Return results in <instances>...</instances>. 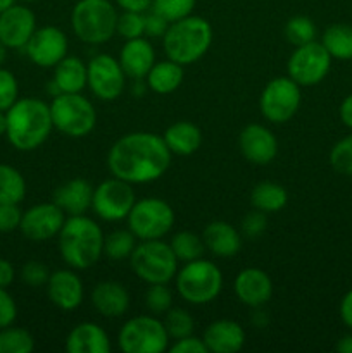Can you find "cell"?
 Instances as JSON below:
<instances>
[{
  "label": "cell",
  "instance_id": "obj_1",
  "mask_svg": "<svg viewBox=\"0 0 352 353\" xmlns=\"http://www.w3.org/2000/svg\"><path fill=\"white\" fill-rule=\"evenodd\" d=\"M164 138L148 131H135L117 138L107 154V168L114 178L131 185L157 181L171 164Z\"/></svg>",
  "mask_w": 352,
  "mask_h": 353
},
{
  "label": "cell",
  "instance_id": "obj_2",
  "mask_svg": "<svg viewBox=\"0 0 352 353\" xmlns=\"http://www.w3.org/2000/svg\"><path fill=\"white\" fill-rule=\"evenodd\" d=\"M104 238L102 228L88 216H68L57 234L59 255L75 271L88 269L104 255Z\"/></svg>",
  "mask_w": 352,
  "mask_h": 353
},
{
  "label": "cell",
  "instance_id": "obj_3",
  "mask_svg": "<svg viewBox=\"0 0 352 353\" xmlns=\"http://www.w3.org/2000/svg\"><path fill=\"white\" fill-rule=\"evenodd\" d=\"M6 116L7 140L21 152H31L41 147L54 128L48 103L33 97L17 99Z\"/></svg>",
  "mask_w": 352,
  "mask_h": 353
},
{
  "label": "cell",
  "instance_id": "obj_4",
  "mask_svg": "<svg viewBox=\"0 0 352 353\" xmlns=\"http://www.w3.org/2000/svg\"><path fill=\"white\" fill-rule=\"evenodd\" d=\"M213 43V26L206 17L190 16L169 23L164 37L162 48L168 59L179 65H190L200 61Z\"/></svg>",
  "mask_w": 352,
  "mask_h": 353
},
{
  "label": "cell",
  "instance_id": "obj_5",
  "mask_svg": "<svg viewBox=\"0 0 352 353\" xmlns=\"http://www.w3.org/2000/svg\"><path fill=\"white\" fill-rule=\"evenodd\" d=\"M117 16L110 0H78L71 10L72 33L83 43H107L116 34Z\"/></svg>",
  "mask_w": 352,
  "mask_h": 353
},
{
  "label": "cell",
  "instance_id": "obj_6",
  "mask_svg": "<svg viewBox=\"0 0 352 353\" xmlns=\"http://www.w3.org/2000/svg\"><path fill=\"white\" fill-rule=\"evenodd\" d=\"M175 278L178 295L192 305H206L214 302L223 290L221 269L214 262L202 257L185 262Z\"/></svg>",
  "mask_w": 352,
  "mask_h": 353
},
{
  "label": "cell",
  "instance_id": "obj_7",
  "mask_svg": "<svg viewBox=\"0 0 352 353\" xmlns=\"http://www.w3.org/2000/svg\"><path fill=\"white\" fill-rule=\"evenodd\" d=\"M135 276L147 285H168L178 272V259L171 245L162 240H144L130 255Z\"/></svg>",
  "mask_w": 352,
  "mask_h": 353
},
{
  "label": "cell",
  "instance_id": "obj_8",
  "mask_svg": "<svg viewBox=\"0 0 352 353\" xmlns=\"http://www.w3.org/2000/svg\"><path fill=\"white\" fill-rule=\"evenodd\" d=\"M52 124L71 138L88 137L97 124V110L81 93H59L48 103Z\"/></svg>",
  "mask_w": 352,
  "mask_h": 353
},
{
  "label": "cell",
  "instance_id": "obj_9",
  "mask_svg": "<svg viewBox=\"0 0 352 353\" xmlns=\"http://www.w3.org/2000/svg\"><path fill=\"white\" fill-rule=\"evenodd\" d=\"M175 210L166 200L147 196L135 202L126 217L128 230L137 240H162L175 226Z\"/></svg>",
  "mask_w": 352,
  "mask_h": 353
},
{
  "label": "cell",
  "instance_id": "obj_10",
  "mask_svg": "<svg viewBox=\"0 0 352 353\" xmlns=\"http://www.w3.org/2000/svg\"><path fill=\"white\" fill-rule=\"evenodd\" d=\"M117 345L124 353H162L169 348V334L154 314L137 316L121 326Z\"/></svg>",
  "mask_w": 352,
  "mask_h": 353
},
{
  "label": "cell",
  "instance_id": "obj_11",
  "mask_svg": "<svg viewBox=\"0 0 352 353\" xmlns=\"http://www.w3.org/2000/svg\"><path fill=\"white\" fill-rule=\"evenodd\" d=\"M300 86L290 76L273 78L259 97L261 114L273 124H283L292 119L300 109Z\"/></svg>",
  "mask_w": 352,
  "mask_h": 353
},
{
  "label": "cell",
  "instance_id": "obj_12",
  "mask_svg": "<svg viewBox=\"0 0 352 353\" xmlns=\"http://www.w3.org/2000/svg\"><path fill=\"white\" fill-rule=\"evenodd\" d=\"M135 202L137 195L133 185L114 176L93 188L92 210L106 223H119L126 219Z\"/></svg>",
  "mask_w": 352,
  "mask_h": 353
},
{
  "label": "cell",
  "instance_id": "obj_13",
  "mask_svg": "<svg viewBox=\"0 0 352 353\" xmlns=\"http://www.w3.org/2000/svg\"><path fill=\"white\" fill-rule=\"evenodd\" d=\"M331 69V55L321 41L299 45L292 52L286 72L299 86H314L323 81Z\"/></svg>",
  "mask_w": 352,
  "mask_h": 353
},
{
  "label": "cell",
  "instance_id": "obj_14",
  "mask_svg": "<svg viewBox=\"0 0 352 353\" xmlns=\"http://www.w3.org/2000/svg\"><path fill=\"white\" fill-rule=\"evenodd\" d=\"M126 85V74L113 55L99 54L86 64V86L104 102L119 99Z\"/></svg>",
  "mask_w": 352,
  "mask_h": 353
},
{
  "label": "cell",
  "instance_id": "obj_15",
  "mask_svg": "<svg viewBox=\"0 0 352 353\" xmlns=\"http://www.w3.org/2000/svg\"><path fill=\"white\" fill-rule=\"evenodd\" d=\"M68 37L57 26L37 28L24 47L28 59L38 68H55L68 55Z\"/></svg>",
  "mask_w": 352,
  "mask_h": 353
},
{
  "label": "cell",
  "instance_id": "obj_16",
  "mask_svg": "<svg viewBox=\"0 0 352 353\" xmlns=\"http://www.w3.org/2000/svg\"><path fill=\"white\" fill-rule=\"evenodd\" d=\"M64 221L66 214L54 202L37 203L23 212L19 231L31 241H47L57 236Z\"/></svg>",
  "mask_w": 352,
  "mask_h": 353
},
{
  "label": "cell",
  "instance_id": "obj_17",
  "mask_svg": "<svg viewBox=\"0 0 352 353\" xmlns=\"http://www.w3.org/2000/svg\"><path fill=\"white\" fill-rule=\"evenodd\" d=\"M37 31V16L26 6L14 3L0 14V41L7 48H24Z\"/></svg>",
  "mask_w": 352,
  "mask_h": 353
},
{
  "label": "cell",
  "instance_id": "obj_18",
  "mask_svg": "<svg viewBox=\"0 0 352 353\" xmlns=\"http://www.w3.org/2000/svg\"><path fill=\"white\" fill-rule=\"evenodd\" d=\"M238 148L245 161L255 165H268L278 154V140L271 130L262 124L252 123L240 131Z\"/></svg>",
  "mask_w": 352,
  "mask_h": 353
},
{
  "label": "cell",
  "instance_id": "obj_19",
  "mask_svg": "<svg viewBox=\"0 0 352 353\" xmlns=\"http://www.w3.org/2000/svg\"><path fill=\"white\" fill-rule=\"evenodd\" d=\"M45 288H47L48 300L57 309L66 310V312L78 309L83 303L85 290H83L81 278L76 274L75 269H57L50 272Z\"/></svg>",
  "mask_w": 352,
  "mask_h": 353
},
{
  "label": "cell",
  "instance_id": "obj_20",
  "mask_svg": "<svg viewBox=\"0 0 352 353\" xmlns=\"http://www.w3.org/2000/svg\"><path fill=\"white\" fill-rule=\"evenodd\" d=\"M233 290L237 299L244 305L252 309H261L262 305L271 300L273 281L266 271L259 268L242 269L233 283Z\"/></svg>",
  "mask_w": 352,
  "mask_h": 353
},
{
  "label": "cell",
  "instance_id": "obj_21",
  "mask_svg": "<svg viewBox=\"0 0 352 353\" xmlns=\"http://www.w3.org/2000/svg\"><path fill=\"white\" fill-rule=\"evenodd\" d=\"M202 340L211 353H237L245 345V331L237 321L219 319L206 327Z\"/></svg>",
  "mask_w": 352,
  "mask_h": 353
},
{
  "label": "cell",
  "instance_id": "obj_22",
  "mask_svg": "<svg viewBox=\"0 0 352 353\" xmlns=\"http://www.w3.org/2000/svg\"><path fill=\"white\" fill-rule=\"evenodd\" d=\"M90 302L100 316L116 319L130 309V293L117 281H100L93 286Z\"/></svg>",
  "mask_w": 352,
  "mask_h": 353
},
{
  "label": "cell",
  "instance_id": "obj_23",
  "mask_svg": "<svg viewBox=\"0 0 352 353\" xmlns=\"http://www.w3.org/2000/svg\"><path fill=\"white\" fill-rule=\"evenodd\" d=\"M119 64L124 74L131 79H144L155 62V52L145 37L124 41L119 52Z\"/></svg>",
  "mask_w": 352,
  "mask_h": 353
},
{
  "label": "cell",
  "instance_id": "obj_24",
  "mask_svg": "<svg viewBox=\"0 0 352 353\" xmlns=\"http://www.w3.org/2000/svg\"><path fill=\"white\" fill-rule=\"evenodd\" d=\"M93 186L86 179L75 178L57 186L52 202L62 209L66 216H79L92 209Z\"/></svg>",
  "mask_w": 352,
  "mask_h": 353
},
{
  "label": "cell",
  "instance_id": "obj_25",
  "mask_svg": "<svg viewBox=\"0 0 352 353\" xmlns=\"http://www.w3.org/2000/svg\"><path fill=\"white\" fill-rule=\"evenodd\" d=\"M69 353H109L110 338L102 326L95 323H79L66 338Z\"/></svg>",
  "mask_w": 352,
  "mask_h": 353
},
{
  "label": "cell",
  "instance_id": "obj_26",
  "mask_svg": "<svg viewBox=\"0 0 352 353\" xmlns=\"http://www.w3.org/2000/svg\"><path fill=\"white\" fill-rule=\"evenodd\" d=\"M202 240L206 250H209L216 257H233L242 248V234L224 221H214V223L207 224L204 228Z\"/></svg>",
  "mask_w": 352,
  "mask_h": 353
},
{
  "label": "cell",
  "instance_id": "obj_27",
  "mask_svg": "<svg viewBox=\"0 0 352 353\" xmlns=\"http://www.w3.org/2000/svg\"><path fill=\"white\" fill-rule=\"evenodd\" d=\"M169 152L176 155H192L202 145V131L199 126L188 121H178L173 123L162 134Z\"/></svg>",
  "mask_w": 352,
  "mask_h": 353
},
{
  "label": "cell",
  "instance_id": "obj_28",
  "mask_svg": "<svg viewBox=\"0 0 352 353\" xmlns=\"http://www.w3.org/2000/svg\"><path fill=\"white\" fill-rule=\"evenodd\" d=\"M183 76H185L183 65L176 64L171 59H166V61H155L145 78L152 92L157 95H169L182 86Z\"/></svg>",
  "mask_w": 352,
  "mask_h": 353
},
{
  "label": "cell",
  "instance_id": "obj_29",
  "mask_svg": "<svg viewBox=\"0 0 352 353\" xmlns=\"http://www.w3.org/2000/svg\"><path fill=\"white\" fill-rule=\"evenodd\" d=\"M52 81L61 93H81L86 86V64L81 59L66 55L54 68Z\"/></svg>",
  "mask_w": 352,
  "mask_h": 353
},
{
  "label": "cell",
  "instance_id": "obj_30",
  "mask_svg": "<svg viewBox=\"0 0 352 353\" xmlns=\"http://www.w3.org/2000/svg\"><path fill=\"white\" fill-rule=\"evenodd\" d=\"M252 207L264 214L280 212L289 202V193L282 185L273 181H262L254 186L251 193Z\"/></svg>",
  "mask_w": 352,
  "mask_h": 353
},
{
  "label": "cell",
  "instance_id": "obj_31",
  "mask_svg": "<svg viewBox=\"0 0 352 353\" xmlns=\"http://www.w3.org/2000/svg\"><path fill=\"white\" fill-rule=\"evenodd\" d=\"M321 43L326 48L331 59L338 61H352V26L337 23L323 31Z\"/></svg>",
  "mask_w": 352,
  "mask_h": 353
},
{
  "label": "cell",
  "instance_id": "obj_32",
  "mask_svg": "<svg viewBox=\"0 0 352 353\" xmlns=\"http://www.w3.org/2000/svg\"><path fill=\"white\" fill-rule=\"evenodd\" d=\"M26 196V181L16 168L0 164V203H19Z\"/></svg>",
  "mask_w": 352,
  "mask_h": 353
},
{
  "label": "cell",
  "instance_id": "obj_33",
  "mask_svg": "<svg viewBox=\"0 0 352 353\" xmlns=\"http://www.w3.org/2000/svg\"><path fill=\"white\" fill-rule=\"evenodd\" d=\"M169 245H171V250L178 259V262L197 261V259L202 257L204 250H206L202 238L195 233H190V231H178L176 234H173Z\"/></svg>",
  "mask_w": 352,
  "mask_h": 353
},
{
  "label": "cell",
  "instance_id": "obj_34",
  "mask_svg": "<svg viewBox=\"0 0 352 353\" xmlns=\"http://www.w3.org/2000/svg\"><path fill=\"white\" fill-rule=\"evenodd\" d=\"M137 247V236L130 230H114L104 238V255L110 261H124L130 259Z\"/></svg>",
  "mask_w": 352,
  "mask_h": 353
},
{
  "label": "cell",
  "instance_id": "obj_35",
  "mask_svg": "<svg viewBox=\"0 0 352 353\" xmlns=\"http://www.w3.org/2000/svg\"><path fill=\"white\" fill-rule=\"evenodd\" d=\"M35 348V338L23 327L7 326L0 330V353H31Z\"/></svg>",
  "mask_w": 352,
  "mask_h": 353
},
{
  "label": "cell",
  "instance_id": "obj_36",
  "mask_svg": "<svg viewBox=\"0 0 352 353\" xmlns=\"http://www.w3.org/2000/svg\"><path fill=\"white\" fill-rule=\"evenodd\" d=\"M285 37L293 47L316 40V24L307 16H293L285 24Z\"/></svg>",
  "mask_w": 352,
  "mask_h": 353
},
{
  "label": "cell",
  "instance_id": "obj_37",
  "mask_svg": "<svg viewBox=\"0 0 352 353\" xmlns=\"http://www.w3.org/2000/svg\"><path fill=\"white\" fill-rule=\"evenodd\" d=\"M164 327L169 334V340H179L193 333V317L190 316L188 310L179 309V307H171L164 314Z\"/></svg>",
  "mask_w": 352,
  "mask_h": 353
},
{
  "label": "cell",
  "instance_id": "obj_38",
  "mask_svg": "<svg viewBox=\"0 0 352 353\" xmlns=\"http://www.w3.org/2000/svg\"><path fill=\"white\" fill-rule=\"evenodd\" d=\"M197 0H152L150 10L164 17L168 23L190 16L195 9Z\"/></svg>",
  "mask_w": 352,
  "mask_h": 353
},
{
  "label": "cell",
  "instance_id": "obj_39",
  "mask_svg": "<svg viewBox=\"0 0 352 353\" xmlns=\"http://www.w3.org/2000/svg\"><path fill=\"white\" fill-rule=\"evenodd\" d=\"M330 164L338 174H344L352 178V133L342 138L340 141L331 147L330 150Z\"/></svg>",
  "mask_w": 352,
  "mask_h": 353
},
{
  "label": "cell",
  "instance_id": "obj_40",
  "mask_svg": "<svg viewBox=\"0 0 352 353\" xmlns=\"http://www.w3.org/2000/svg\"><path fill=\"white\" fill-rule=\"evenodd\" d=\"M116 33L124 40L145 37V12H135V10H123L117 16Z\"/></svg>",
  "mask_w": 352,
  "mask_h": 353
},
{
  "label": "cell",
  "instance_id": "obj_41",
  "mask_svg": "<svg viewBox=\"0 0 352 353\" xmlns=\"http://www.w3.org/2000/svg\"><path fill=\"white\" fill-rule=\"evenodd\" d=\"M144 302L154 316H162L173 307V293L168 285H148Z\"/></svg>",
  "mask_w": 352,
  "mask_h": 353
},
{
  "label": "cell",
  "instance_id": "obj_42",
  "mask_svg": "<svg viewBox=\"0 0 352 353\" xmlns=\"http://www.w3.org/2000/svg\"><path fill=\"white\" fill-rule=\"evenodd\" d=\"M17 95H19V85H17L14 72L6 68H0V110L7 112L19 99Z\"/></svg>",
  "mask_w": 352,
  "mask_h": 353
},
{
  "label": "cell",
  "instance_id": "obj_43",
  "mask_svg": "<svg viewBox=\"0 0 352 353\" xmlns=\"http://www.w3.org/2000/svg\"><path fill=\"white\" fill-rule=\"evenodd\" d=\"M48 278H50V269L40 261H28L21 268V279H23L24 285L31 286V288L45 286Z\"/></svg>",
  "mask_w": 352,
  "mask_h": 353
},
{
  "label": "cell",
  "instance_id": "obj_44",
  "mask_svg": "<svg viewBox=\"0 0 352 353\" xmlns=\"http://www.w3.org/2000/svg\"><path fill=\"white\" fill-rule=\"evenodd\" d=\"M266 228H268V217H266V214L254 209L244 217L240 230L242 234H245L247 238H257L264 233Z\"/></svg>",
  "mask_w": 352,
  "mask_h": 353
},
{
  "label": "cell",
  "instance_id": "obj_45",
  "mask_svg": "<svg viewBox=\"0 0 352 353\" xmlns=\"http://www.w3.org/2000/svg\"><path fill=\"white\" fill-rule=\"evenodd\" d=\"M23 212L17 203H0V233H12L19 230Z\"/></svg>",
  "mask_w": 352,
  "mask_h": 353
},
{
  "label": "cell",
  "instance_id": "obj_46",
  "mask_svg": "<svg viewBox=\"0 0 352 353\" xmlns=\"http://www.w3.org/2000/svg\"><path fill=\"white\" fill-rule=\"evenodd\" d=\"M17 317V305L7 288H0V330L14 324Z\"/></svg>",
  "mask_w": 352,
  "mask_h": 353
},
{
  "label": "cell",
  "instance_id": "obj_47",
  "mask_svg": "<svg viewBox=\"0 0 352 353\" xmlns=\"http://www.w3.org/2000/svg\"><path fill=\"white\" fill-rule=\"evenodd\" d=\"M168 350L171 353H209L202 338H197L193 334L175 340V345L169 347Z\"/></svg>",
  "mask_w": 352,
  "mask_h": 353
},
{
  "label": "cell",
  "instance_id": "obj_48",
  "mask_svg": "<svg viewBox=\"0 0 352 353\" xmlns=\"http://www.w3.org/2000/svg\"><path fill=\"white\" fill-rule=\"evenodd\" d=\"M169 23L162 16L155 14L154 10H150L148 14H145V37L150 38H162L164 37L166 30H168Z\"/></svg>",
  "mask_w": 352,
  "mask_h": 353
},
{
  "label": "cell",
  "instance_id": "obj_49",
  "mask_svg": "<svg viewBox=\"0 0 352 353\" xmlns=\"http://www.w3.org/2000/svg\"><path fill=\"white\" fill-rule=\"evenodd\" d=\"M16 278V269L6 259H0V288H9Z\"/></svg>",
  "mask_w": 352,
  "mask_h": 353
},
{
  "label": "cell",
  "instance_id": "obj_50",
  "mask_svg": "<svg viewBox=\"0 0 352 353\" xmlns=\"http://www.w3.org/2000/svg\"><path fill=\"white\" fill-rule=\"evenodd\" d=\"M340 319L352 331V290L345 293L340 300Z\"/></svg>",
  "mask_w": 352,
  "mask_h": 353
},
{
  "label": "cell",
  "instance_id": "obj_51",
  "mask_svg": "<svg viewBox=\"0 0 352 353\" xmlns=\"http://www.w3.org/2000/svg\"><path fill=\"white\" fill-rule=\"evenodd\" d=\"M114 2L119 9L135 10V12H145L152 6V0H114Z\"/></svg>",
  "mask_w": 352,
  "mask_h": 353
},
{
  "label": "cell",
  "instance_id": "obj_52",
  "mask_svg": "<svg viewBox=\"0 0 352 353\" xmlns=\"http://www.w3.org/2000/svg\"><path fill=\"white\" fill-rule=\"evenodd\" d=\"M338 114H340V121L352 130V93L345 97L340 103V109H338Z\"/></svg>",
  "mask_w": 352,
  "mask_h": 353
},
{
  "label": "cell",
  "instance_id": "obj_53",
  "mask_svg": "<svg viewBox=\"0 0 352 353\" xmlns=\"http://www.w3.org/2000/svg\"><path fill=\"white\" fill-rule=\"evenodd\" d=\"M335 350L338 353H352V334H345L335 345Z\"/></svg>",
  "mask_w": 352,
  "mask_h": 353
},
{
  "label": "cell",
  "instance_id": "obj_54",
  "mask_svg": "<svg viewBox=\"0 0 352 353\" xmlns=\"http://www.w3.org/2000/svg\"><path fill=\"white\" fill-rule=\"evenodd\" d=\"M7 131V116L3 110H0V137H3Z\"/></svg>",
  "mask_w": 352,
  "mask_h": 353
},
{
  "label": "cell",
  "instance_id": "obj_55",
  "mask_svg": "<svg viewBox=\"0 0 352 353\" xmlns=\"http://www.w3.org/2000/svg\"><path fill=\"white\" fill-rule=\"evenodd\" d=\"M14 3H16V0H0V14L9 9V7H12Z\"/></svg>",
  "mask_w": 352,
  "mask_h": 353
},
{
  "label": "cell",
  "instance_id": "obj_56",
  "mask_svg": "<svg viewBox=\"0 0 352 353\" xmlns=\"http://www.w3.org/2000/svg\"><path fill=\"white\" fill-rule=\"evenodd\" d=\"M6 59H7V47L2 43V41H0V68L3 65Z\"/></svg>",
  "mask_w": 352,
  "mask_h": 353
},
{
  "label": "cell",
  "instance_id": "obj_57",
  "mask_svg": "<svg viewBox=\"0 0 352 353\" xmlns=\"http://www.w3.org/2000/svg\"><path fill=\"white\" fill-rule=\"evenodd\" d=\"M23 2H37V0H23Z\"/></svg>",
  "mask_w": 352,
  "mask_h": 353
}]
</instances>
